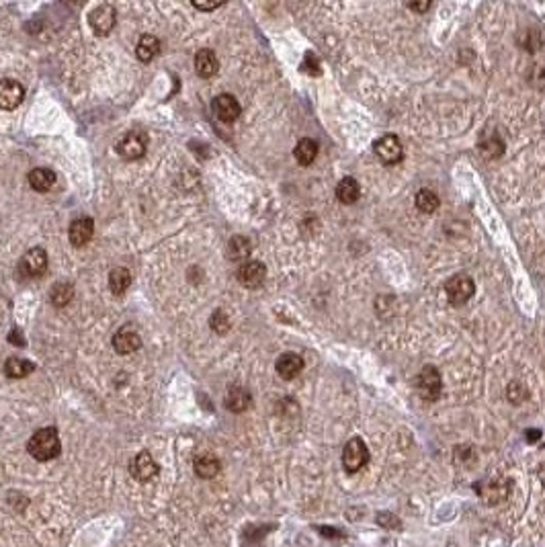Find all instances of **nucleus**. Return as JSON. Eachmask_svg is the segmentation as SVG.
I'll return each instance as SVG.
<instances>
[{"instance_id":"f03ea898","label":"nucleus","mask_w":545,"mask_h":547,"mask_svg":"<svg viewBox=\"0 0 545 547\" xmlns=\"http://www.w3.org/2000/svg\"><path fill=\"white\" fill-rule=\"evenodd\" d=\"M480 498L488 504V507H498L505 504L513 492V482L509 478H490L482 484L476 486Z\"/></svg>"},{"instance_id":"1a4fd4ad","label":"nucleus","mask_w":545,"mask_h":547,"mask_svg":"<svg viewBox=\"0 0 545 547\" xmlns=\"http://www.w3.org/2000/svg\"><path fill=\"white\" fill-rule=\"evenodd\" d=\"M115 21H117V12L111 4H101L97 6L91 16H89V23L93 27V31L97 35H109L111 29L115 27Z\"/></svg>"},{"instance_id":"a878e982","label":"nucleus","mask_w":545,"mask_h":547,"mask_svg":"<svg viewBox=\"0 0 545 547\" xmlns=\"http://www.w3.org/2000/svg\"><path fill=\"white\" fill-rule=\"evenodd\" d=\"M220 472V461L211 455H201L197 461H195V474L203 480H211L216 478Z\"/></svg>"},{"instance_id":"4468645a","label":"nucleus","mask_w":545,"mask_h":547,"mask_svg":"<svg viewBox=\"0 0 545 547\" xmlns=\"http://www.w3.org/2000/svg\"><path fill=\"white\" fill-rule=\"evenodd\" d=\"M141 347V338L132 326H124L115 332L113 336V349L119 353V355H130V353H136L137 349Z\"/></svg>"},{"instance_id":"e433bc0d","label":"nucleus","mask_w":545,"mask_h":547,"mask_svg":"<svg viewBox=\"0 0 545 547\" xmlns=\"http://www.w3.org/2000/svg\"><path fill=\"white\" fill-rule=\"evenodd\" d=\"M540 476H542V482H544V488H545V467L540 472Z\"/></svg>"},{"instance_id":"6ab92c4d","label":"nucleus","mask_w":545,"mask_h":547,"mask_svg":"<svg viewBox=\"0 0 545 547\" xmlns=\"http://www.w3.org/2000/svg\"><path fill=\"white\" fill-rule=\"evenodd\" d=\"M253 253V244L248 238L244 236H234L230 242H228V257L234 261V263H246L248 257Z\"/></svg>"},{"instance_id":"f8f14e48","label":"nucleus","mask_w":545,"mask_h":547,"mask_svg":"<svg viewBox=\"0 0 545 547\" xmlns=\"http://www.w3.org/2000/svg\"><path fill=\"white\" fill-rule=\"evenodd\" d=\"M213 113L220 121L224 124H232L240 117L242 113V107L240 103L232 97V95H218L213 99Z\"/></svg>"},{"instance_id":"f257e3e1","label":"nucleus","mask_w":545,"mask_h":547,"mask_svg":"<svg viewBox=\"0 0 545 547\" xmlns=\"http://www.w3.org/2000/svg\"><path fill=\"white\" fill-rule=\"evenodd\" d=\"M27 451L37 461H51L62 453V441L54 426L39 428L27 443Z\"/></svg>"},{"instance_id":"6e6552de","label":"nucleus","mask_w":545,"mask_h":547,"mask_svg":"<svg viewBox=\"0 0 545 547\" xmlns=\"http://www.w3.org/2000/svg\"><path fill=\"white\" fill-rule=\"evenodd\" d=\"M378 158L384 162V164H398L404 156V148H402V141L396 136H384L380 137L373 146Z\"/></svg>"},{"instance_id":"7ed1b4c3","label":"nucleus","mask_w":545,"mask_h":547,"mask_svg":"<svg viewBox=\"0 0 545 547\" xmlns=\"http://www.w3.org/2000/svg\"><path fill=\"white\" fill-rule=\"evenodd\" d=\"M416 390L424 402L439 400V396L443 392V380H441V373L437 371V367H432V365L422 367V371L416 377Z\"/></svg>"},{"instance_id":"7c9ffc66","label":"nucleus","mask_w":545,"mask_h":547,"mask_svg":"<svg viewBox=\"0 0 545 547\" xmlns=\"http://www.w3.org/2000/svg\"><path fill=\"white\" fill-rule=\"evenodd\" d=\"M507 394H509V400H511L513 404H523V402L527 400V396H529L527 388H525L521 382H513V384H509Z\"/></svg>"},{"instance_id":"aec40b11","label":"nucleus","mask_w":545,"mask_h":547,"mask_svg":"<svg viewBox=\"0 0 545 547\" xmlns=\"http://www.w3.org/2000/svg\"><path fill=\"white\" fill-rule=\"evenodd\" d=\"M359 195H361V189H359V183L353 176H347V178H343L336 185V197L345 205H353L359 199Z\"/></svg>"},{"instance_id":"9b49d317","label":"nucleus","mask_w":545,"mask_h":547,"mask_svg":"<svg viewBox=\"0 0 545 547\" xmlns=\"http://www.w3.org/2000/svg\"><path fill=\"white\" fill-rule=\"evenodd\" d=\"M265 279H267V267L261 261H246L238 269V281L248 289L261 287Z\"/></svg>"},{"instance_id":"393cba45","label":"nucleus","mask_w":545,"mask_h":547,"mask_svg":"<svg viewBox=\"0 0 545 547\" xmlns=\"http://www.w3.org/2000/svg\"><path fill=\"white\" fill-rule=\"evenodd\" d=\"M158 51H160V41L154 35H143L136 47L137 58L141 62H152L158 56Z\"/></svg>"},{"instance_id":"5701e85b","label":"nucleus","mask_w":545,"mask_h":547,"mask_svg":"<svg viewBox=\"0 0 545 547\" xmlns=\"http://www.w3.org/2000/svg\"><path fill=\"white\" fill-rule=\"evenodd\" d=\"M33 363L25 361V359H19V357H10L6 363H4V373L6 377L10 380H23L27 377L29 373H33Z\"/></svg>"},{"instance_id":"f704fd0d","label":"nucleus","mask_w":545,"mask_h":547,"mask_svg":"<svg viewBox=\"0 0 545 547\" xmlns=\"http://www.w3.org/2000/svg\"><path fill=\"white\" fill-rule=\"evenodd\" d=\"M408 8H412V10H428V8H430V2H424V4H416V2H410Z\"/></svg>"},{"instance_id":"a211bd4d","label":"nucleus","mask_w":545,"mask_h":547,"mask_svg":"<svg viewBox=\"0 0 545 547\" xmlns=\"http://www.w3.org/2000/svg\"><path fill=\"white\" fill-rule=\"evenodd\" d=\"M253 404V396L248 390L240 388V386H234L228 390V396H226V408L232 412H244L248 410V406Z\"/></svg>"},{"instance_id":"39448f33","label":"nucleus","mask_w":545,"mask_h":547,"mask_svg":"<svg viewBox=\"0 0 545 547\" xmlns=\"http://www.w3.org/2000/svg\"><path fill=\"white\" fill-rule=\"evenodd\" d=\"M474 291H476V285H474L472 277H467V275H455L445 285V293H447V299L451 305L467 303L472 299Z\"/></svg>"},{"instance_id":"473e14b6","label":"nucleus","mask_w":545,"mask_h":547,"mask_svg":"<svg viewBox=\"0 0 545 547\" xmlns=\"http://www.w3.org/2000/svg\"><path fill=\"white\" fill-rule=\"evenodd\" d=\"M320 533L322 535H328V537H345V533L343 531H328V527H320Z\"/></svg>"},{"instance_id":"bb28decb","label":"nucleus","mask_w":545,"mask_h":547,"mask_svg":"<svg viewBox=\"0 0 545 547\" xmlns=\"http://www.w3.org/2000/svg\"><path fill=\"white\" fill-rule=\"evenodd\" d=\"M416 207L422 213H434L439 209V197L430 189H420L416 193Z\"/></svg>"},{"instance_id":"9d476101","label":"nucleus","mask_w":545,"mask_h":547,"mask_svg":"<svg viewBox=\"0 0 545 547\" xmlns=\"http://www.w3.org/2000/svg\"><path fill=\"white\" fill-rule=\"evenodd\" d=\"M25 99V89L12 80V78H2L0 80V109L12 111L16 109Z\"/></svg>"},{"instance_id":"2eb2a0df","label":"nucleus","mask_w":545,"mask_h":547,"mask_svg":"<svg viewBox=\"0 0 545 547\" xmlns=\"http://www.w3.org/2000/svg\"><path fill=\"white\" fill-rule=\"evenodd\" d=\"M275 369H277V373L283 380H293V377H297L303 371V359L297 353H283L277 359Z\"/></svg>"},{"instance_id":"f3484780","label":"nucleus","mask_w":545,"mask_h":547,"mask_svg":"<svg viewBox=\"0 0 545 547\" xmlns=\"http://www.w3.org/2000/svg\"><path fill=\"white\" fill-rule=\"evenodd\" d=\"M220 70V60L211 49H199L195 56V72L201 78H211Z\"/></svg>"},{"instance_id":"dca6fc26","label":"nucleus","mask_w":545,"mask_h":547,"mask_svg":"<svg viewBox=\"0 0 545 547\" xmlns=\"http://www.w3.org/2000/svg\"><path fill=\"white\" fill-rule=\"evenodd\" d=\"M95 236V222L91 218H78L70 226V242L74 246H84Z\"/></svg>"},{"instance_id":"72a5a7b5","label":"nucleus","mask_w":545,"mask_h":547,"mask_svg":"<svg viewBox=\"0 0 545 547\" xmlns=\"http://www.w3.org/2000/svg\"><path fill=\"white\" fill-rule=\"evenodd\" d=\"M218 6H222V2H213V4H201V2H195V8H199V10H213V8H218Z\"/></svg>"},{"instance_id":"423d86ee","label":"nucleus","mask_w":545,"mask_h":547,"mask_svg":"<svg viewBox=\"0 0 545 547\" xmlns=\"http://www.w3.org/2000/svg\"><path fill=\"white\" fill-rule=\"evenodd\" d=\"M19 271L27 279H35L47 271V253L43 248H31L23 255L19 263Z\"/></svg>"},{"instance_id":"b1692460","label":"nucleus","mask_w":545,"mask_h":547,"mask_svg":"<svg viewBox=\"0 0 545 547\" xmlns=\"http://www.w3.org/2000/svg\"><path fill=\"white\" fill-rule=\"evenodd\" d=\"M132 285V275L128 269L117 267L109 273V289L113 291V295H124Z\"/></svg>"},{"instance_id":"20e7f679","label":"nucleus","mask_w":545,"mask_h":547,"mask_svg":"<svg viewBox=\"0 0 545 547\" xmlns=\"http://www.w3.org/2000/svg\"><path fill=\"white\" fill-rule=\"evenodd\" d=\"M369 461V449L367 445L355 437L351 439L347 445H345V451H343V465L349 474H357L359 469H363Z\"/></svg>"},{"instance_id":"c85d7f7f","label":"nucleus","mask_w":545,"mask_h":547,"mask_svg":"<svg viewBox=\"0 0 545 547\" xmlns=\"http://www.w3.org/2000/svg\"><path fill=\"white\" fill-rule=\"evenodd\" d=\"M72 295H74V289L70 283H58L51 291V301H54V305L64 307L72 299Z\"/></svg>"},{"instance_id":"2f4dec72","label":"nucleus","mask_w":545,"mask_h":547,"mask_svg":"<svg viewBox=\"0 0 545 547\" xmlns=\"http://www.w3.org/2000/svg\"><path fill=\"white\" fill-rule=\"evenodd\" d=\"M378 523L386 529H398L400 527V519H396L392 513H382L378 515Z\"/></svg>"},{"instance_id":"c756f323","label":"nucleus","mask_w":545,"mask_h":547,"mask_svg":"<svg viewBox=\"0 0 545 547\" xmlns=\"http://www.w3.org/2000/svg\"><path fill=\"white\" fill-rule=\"evenodd\" d=\"M209 326H211L213 332H218V334H226V332L230 330V318H228L222 310H216V312L211 314V318H209Z\"/></svg>"},{"instance_id":"ddd939ff","label":"nucleus","mask_w":545,"mask_h":547,"mask_svg":"<svg viewBox=\"0 0 545 547\" xmlns=\"http://www.w3.org/2000/svg\"><path fill=\"white\" fill-rule=\"evenodd\" d=\"M160 472L156 459L148 453V451H141L137 453L132 461V476L136 478L137 482H150L152 478H156Z\"/></svg>"},{"instance_id":"cd10ccee","label":"nucleus","mask_w":545,"mask_h":547,"mask_svg":"<svg viewBox=\"0 0 545 547\" xmlns=\"http://www.w3.org/2000/svg\"><path fill=\"white\" fill-rule=\"evenodd\" d=\"M480 154H482L484 158H488V160H496V158H500V156L505 154V143H502V139L496 136L484 139V141L480 143Z\"/></svg>"},{"instance_id":"0eeeda50","label":"nucleus","mask_w":545,"mask_h":547,"mask_svg":"<svg viewBox=\"0 0 545 547\" xmlns=\"http://www.w3.org/2000/svg\"><path fill=\"white\" fill-rule=\"evenodd\" d=\"M148 150V136L143 132H130L126 134L124 139L117 143V152L126 158V160H139L146 156Z\"/></svg>"},{"instance_id":"4be33fe9","label":"nucleus","mask_w":545,"mask_h":547,"mask_svg":"<svg viewBox=\"0 0 545 547\" xmlns=\"http://www.w3.org/2000/svg\"><path fill=\"white\" fill-rule=\"evenodd\" d=\"M29 185L35 191L45 193V191H49L56 185V174L49 168H35V170L29 172Z\"/></svg>"},{"instance_id":"412c9836","label":"nucleus","mask_w":545,"mask_h":547,"mask_svg":"<svg viewBox=\"0 0 545 547\" xmlns=\"http://www.w3.org/2000/svg\"><path fill=\"white\" fill-rule=\"evenodd\" d=\"M293 156H295V160L301 166H310L316 160V156H318V143L314 139H310V137H303V139L297 141V146L293 150Z\"/></svg>"},{"instance_id":"c9c22d12","label":"nucleus","mask_w":545,"mask_h":547,"mask_svg":"<svg viewBox=\"0 0 545 547\" xmlns=\"http://www.w3.org/2000/svg\"><path fill=\"white\" fill-rule=\"evenodd\" d=\"M537 437H540V432H537V430H535V432H531V434H527V439H531V441H533V439H537Z\"/></svg>"}]
</instances>
